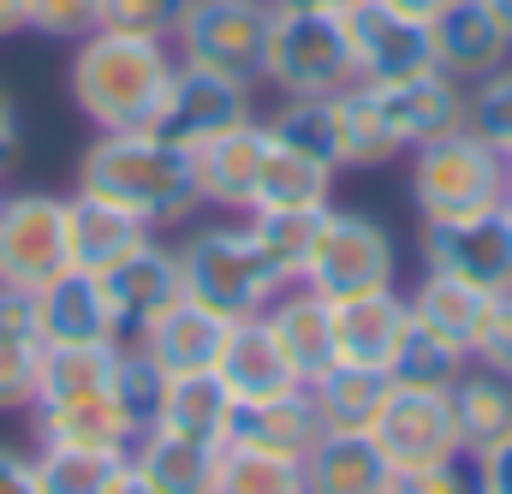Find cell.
<instances>
[{"mask_svg":"<svg viewBox=\"0 0 512 494\" xmlns=\"http://www.w3.org/2000/svg\"><path fill=\"white\" fill-rule=\"evenodd\" d=\"M268 131H274L280 143H292V149L328 161V167H346V120H340V96H292Z\"/></svg>","mask_w":512,"mask_h":494,"instance_id":"cell-35","label":"cell"},{"mask_svg":"<svg viewBox=\"0 0 512 494\" xmlns=\"http://www.w3.org/2000/svg\"><path fill=\"white\" fill-rule=\"evenodd\" d=\"M405 328H411V298H399L393 286L358 292V298H334V364L387 370Z\"/></svg>","mask_w":512,"mask_h":494,"instance_id":"cell-18","label":"cell"},{"mask_svg":"<svg viewBox=\"0 0 512 494\" xmlns=\"http://www.w3.org/2000/svg\"><path fill=\"white\" fill-rule=\"evenodd\" d=\"M215 494H304V459L262 453V447H239V441H221Z\"/></svg>","mask_w":512,"mask_h":494,"instance_id":"cell-36","label":"cell"},{"mask_svg":"<svg viewBox=\"0 0 512 494\" xmlns=\"http://www.w3.org/2000/svg\"><path fill=\"white\" fill-rule=\"evenodd\" d=\"M346 36H352V60H358V84H387V78H411L429 72V24L393 12L387 0H358L346 12Z\"/></svg>","mask_w":512,"mask_h":494,"instance_id":"cell-14","label":"cell"},{"mask_svg":"<svg viewBox=\"0 0 512 494\" xmlns=\"http://www.w3.org/2000/svg\"><path fill=\"white\" fill-rule=\"evenodd\" d=\"M310 393H316V411H322L328 429H358V435H370L376 411H382L387 393H393V375L364 370V364H328V370L310 381Z\"/></svg>","mask_w":512,"mask_h":494,"instance_id":"cell-33","label":"cell"},{"mask_svg":"<svg viewBox=\"0 0 512 494\" xmlns=\"http://www.w3.org/2000/svg\"><path fill=\"white\" fill-rule=\"evenodd\" d=\"M30 435L36 447H114L131 453L137 441V423L126 417V405L108 393H84V399H54V405H30Z\"/></svg>","mask_w":512,"mask_h":494,"instance_id":"cell-22","label":"cell"},{"mask_svg":"<svg viewBox=\"0 0 512 494\" xmlns=\"http://www.w3.org/2000/svg\"><path fill=\"white\" fill-rule=\"evenodd\" d=\"M328 209H334V203H322V209H251V215H245L256 250L268 256V268H274L280 286H298V280H304L310 250H316V233H322Z\"/></svg>","mask_w":512,"mask_h":494,"instance_id":"cell-32","label":"cell"},{"mask_svg":"<svg viewBox=\"0 0 512 494\" xmlns=\"http://www.w3.org/2000/svg\"><path fill=\"white\" fill-rule=\"evenodd\" d=\"M268 24H274V0H191L173 30V54L191 66L262 84Z\"/></svg>","mask_w":512,"mask_h":494,"instance_id":"cell-6","label":"cell"},{"mask_svg":"<svg viewBox=\"0 0 512 494\" xmlns=\"http://www.w3.org/2000/svg\"><path fill=\"white\" fill-rule=\"evenodd\" d=\"M393 274H399V250L382 221H370L358 209H328L316 250H310V268H304V286L334 304V298L382 292V286H393Z\"/></svg>","mask_w":512,"mask_h":494,"instance_id":"cell-7","label":"cell"},{"mask_svg":"<svg viewBox=\"0 0 512 494\" xmlns=\"http://www.w3.org/2000/svg\"><path fill=\"white\" fill-rule=\"evenodd\" d=\"M149 239H155V227H143L120 203L90 197V191L66 197V250H72V268L108 274V268H120L131 250H143Z\"/></svg>","mask_w":512,"mask_h":494,"instance_id":"cell-19","label":"cell"},{"mask_svg":"<svg viewBox=\"0 0 512 494\" xmlns=\"http://www.w3.org/2000/svg\"><path fill=\"white\" fill-rule=\"evenodd\" d=\"M387 6H393V12H405V18H423V24H429L447 0H387Z\"/></svg>","mask_w":512,"mask_h":494,"instance_id":"cell-49","label":"cell"},{"mask_svg":"<svg viewBox=\"0 0 512 494\" xmlns=\"http://www.w3.org/2000/svg\"><path fill=\"white\" fill-rule=\"evenodd\" d=\"M262 84H274L286 102L292 96H340L358 84L346 12H304V6H274L268 24V54H262Z\"/></svg>","mask_w":512,"mask_h":494,"instance_id":"cell-5","label":"cell"},{"mask_svg":"<svg viewBox=\"0 0 512 494\" xmlns=\"http://www.w3.org/2000/svg\"><path fill=\"white\" fill-rule=\"evenodd\" d=\"M471 364V352H459L453 340H441V334H429L417 316H411V328H405V340H399V352H393V364L387 375L399 381V387H453L459 375Z\"/></svg>","mask_w":512,"mask_h":494,"instance_id":"cell-37","label":"cell"},{"mask_svg":"<svg viewBox=\"0 0 512 494\" xmlns=\"http://www.w3.org/2000/svg\"><path fill=\"white\" fill-rule=\"evenodd\" d=\"M126 340H84V346H42L36 364V405L54 399H84V393H108L114 364H120Z\"/></svg>","mask_w":512,"mask_h":494,"instance_id":"cell-31","label":"cell"},{"mask_svg":"<svg viewBox=\"0 0 512 494\" xmlns=\"http://www.w3.org/2000/svg\"><path fill=\"white\" fill-rule=\"evenodd\" d=\"M173 66H179V54L161 36L90 30L84 42H72L66 90H72V108L96 131H143V125H155L161 102H167Z\"/></svg>","mask_w":512,"mask_h":494,"instance_id":"cell-2","label":"cell"},{"mask_svg":"<svg viewBox=\"0 0 512 494\" xmlns=\"http://www.w3.org/2000/svg\"><path fill=\"white\" fill-rule=\"evenodd\" d=\"M245 120H256L245 78H227V72L179 60L173 84H167V102H161V114H155L149 131H161L179 149H197V143H209V137H221V131H233V125H245Z\"/></svg>","mask_w":512,"mask_h":494,"instance_id":"cell-10","label":"cell"},{"mask_svg":"<svg viewBox=\"0 0 512 494\" xmlns=\"http://www.w3.org/2000/svg\"><path fill=\"white\" fill-rule=\"evenodd\" d=\"M102 286H108V304H114V316H120V334L131 340L149 316H161L173 298H185L179 250L161 245V239H149L143 250H131L120 268H108V274H102Z\"/></svg>","mask_w":512,"mask_h":494,"instance_id":"cell-21","label":"cell"},{"mask_svg":"<svg viewBox=\"0 0 512 494\" xmlns=\"http://www.w3.org/2000/svg\"><path fill=\"white\" fill-rule=\"evenodd\" d=\"M387 494H477V471L465 459H441V465H411L393 471Z\"/></svg>","mask_w":512,"mask_h":494,"instance_id":"cell-43","label":"cell"},{"mask_svg":"<svg viewBox=\"0 0 512 494\" xmlns=\"http://www.w3.org/2000/svg\"><path fill=\"white\" fill-rule=\"evenodd\" d=\"M507 155L477 137L471 125L435 137L417 149L411 161V203L417 221H465V215H489L507 209Z\"/></svg>","mask_w":512,"mask_h":494,"instance_id":"cell-3","label":"cell"},{"mask_svg":"<svg viewBox=\"0 0 512 494\" xmlns=\"http://www.w3.org/2000/svg\"><path fill=\"white\" fill-rule=\"evenodd\" d=\"M447 405H453V429H459V453H483L489 441L512 435V381L495 375L489 364H465V375L447 387Z\"/></svg>","mask_w":512,"mask_h":494,"instance_id":"cell-28","label":"cell"},{"mask_svg":"<svg viewBox=\"0 0 512 494\" xmlns=\"http://www.w3.org/2000/svg\"><path fill=\"white\" fill-rule=\"evenodd\" d=\"M36 364H42V346L36 340L0 334V417L36 405Z\"/></svg>","mask_w":512,"mask_h":494,"instance_id":"cell-42","label":"cell"},{"mask_svg":"<svg viewBox=\"0 0 512 494\" xmlns=\"http://www.w3.org/2000/svg\"><path fill=\"white\" fill-rule=\"evenodd\" d=\"M429 60L453 84H483L512 60V30L483 6V0H447L429 18Z\"/></svg>","mask_w":512,"mask_h":494,"instance_id":"cell-13","label":"cell"},{"mask_svg":"<svg viewBox=\"0 0 512 494\" xmlns=\"http://www.w3.org/2000/svg\"><path fill=\"white\" fill-rule=\"evenodd\" d=\"M227 411H233V393H227V381H221L215 370L167 375L149 429H173V435H191V441H215V447H221V435H227Z\"/></svg>","mask_w":512,"mask_h":494,"instance_id":"cell-29","label":"cell"},{"mask_svg":"<svg viewBox=\"0 0 512 494\" xmlns=\"http://www.w3.org/2000/svg\"><path fill=\"white\" fill-rule=\"evenodd\" d=\"M477 364H489L495 375L512 381V292H501L495 310H489V328H483V340H477Z\"/></svg>","mask_w":512,"mask_h":494,"instance_id":"cell-44","label":"cell"},{"mask_svg":"<svg viewBox=\"0 0 512 494\" xmlns=\"http://www.w3.org/2000/svg\"><path fill=\"white\" fill-rule=\"evenodd\" d=\"M215 465H221L215 441H191L173 429H143L131 441V471L155 494H215Z\"/></svg>","mask_w":512,"mask_h":494,"instance_id":"cell-25","label":"cell"},{"mask_svg":"<svg viewBox=\"0 0 512 494\" xmlns=\"http://www.w3.org/2000/svg\"><path fill=\"white\" fill-rule=\"evenodd\" d=\"M507 203H512V167H507Z\"/></svg>","mask_w":512,"mask_h":494,"instance_id":"cell-53","label":"cell"},{"mask_svg":"<svg viewBox=\"0 0 512 494\" xmlns=\"http://www.w3.org/2000/svg\"><path fill=\"white\" fill-rule=\"evenodd\" d=\"M18 149H24V114H18V102L0 90V173L18 161Z\"/></svg>","mask_w":512,"mask_h":494,"instance_id":"cell-47","label":"cell"},{"mask_svg":"<svg viewBox=\"0 0 512 494\" xmlns=\"http://www.w3.org/2000/svg\"><path fill=\"white\" fill-rule=\"evenodd\" d=\"M507 215H512V203H507Z\"/></svg>","mask_w":512,"mask_h":494,"instance_id":"cell-54","label":"cell"},{"mask_svg":"<svg viewBox=\"0 0 512 494\" xmlns=\"http://www.w3.org/2000/svg\"><path fill=\"white\" fill-rule=\"evenodd\" d=\"M358 90H364L376 125H382V137L393 143V155L399 149H423V143L459 131L465 125V108H471V90L453 84L435 66L429 72H411V78H387V84H358Z\"/></svg>","mask_w":512,"mask_h":494,"instance_id":"cell-9","label":"cell"},{"mask_svg":"<svg viewBox=\"0 0 512 494\" xmlns=\"http://www.w3.org/2000/svg\"><path fill=\"white\" fill-rule=\"evenodd\" d=\"M495 298H501V292H483V286H471V280H459V274L423 268V280H417V292H411V316H417L429 334H441V340H453L459 352L477 358V340H483V328H489Z\"/></svg>","mask_w":512,"mask_h":494,"instance_id":"cell-26","label":"cell"},{"mask_svg":"<svg viewBox=\"0 0 512 494\" xmlns=\"http://www.w3.org/2000/svg\"><path fill=\"white\" fill-rule=\"evenodd\" d=\"M465 125H471L477 137H489V143L512 161V66H501V72H495V78H483V84H471Z\"/></svg>","mask_w":512,"mask_h":494,"instance_id":"cell-39","label":"cell"},{"mask_svg":"<svg viewBox=\"0 0 512 494\" xmlns=\"http://www.w3.org/2000/svg\"><path fill=\"white\" fill-rule=\"evenodd\" d=\"M185 6H191V0H102V30H131V36H161V42H173Z\"/></svg>","mask_w":512,"mask_h":494,"instance_id":"cell-41","label":"cell"},{"mask_svg":"<svg viewBox=\"0 0 512 494\" xmlns=\"http://www.w3.org/2000/svg\"><path fill=\"white\" fill-rule=\"evenodd\" d=\"M322 429H328V423H322V411H316V393H310V381H298V387L268 393V399H233L227 435H221V441L304 459V453L322 441Z\"/></svg>","mask_w":512,"mask_h":494,"instance_id":"cell-16","label":"cell"},{"mask_svg":"<svg viewBox=\"0 0 512 494\" xmlns=\"http://www.w3.org/2000/svg\"><path fill=\"white\" fill-rule=\"evenodd\" d=\"M274 6H304V12H352L358 0H274Z\"/></svg>","mask_w":512,"mask_h":494,"instance_id":"cell-50","label":"cell"},{"mask_svg":"<svg viewBox=\"0 0 512 494\" xmlns=\"http://www.w3.org/2000/svg\"><path fill=\"white\" fill-rule=\"evenodd\" d=\"M114 494H155V489H149V483H143V477H137V471L126 465V477L114 483Z\"/></svg>","mask_w":512,"mask_h":494,"instance_id":"cell-51","label":"cell"},{"mask_svg":"<svg viewBox=\"0 0 512 494\" xmlns=\"http://www.w3.org/2000/svg\"><path fill=\"white\" fill-rule=\"evenodd\" d=\"M36 465V489L42 494H114V483L126 477L131 453L114 447H30Z\"/></svg>","mask_w":512,"mask_h":494,"instance_id":"cell-34","label":"cell"},{"mask_svg":"<svg viewBox=\"0 0 512 494\" xmlns=\"http://www.w3.org/2000/svg\"><path fill=\"white\" fill-rule=\"evenodd\" d=\"M370 441L382 447V459L393 471L411 465H441V459H465L459 453V429H453V405L441 387H399L387 393V405L370 423Z\"/></svg>","mask_w":512,"mask_h":494,"instance_id":"cell-11","label":"cell"},{"mask_svg":"<svg viewBox=\"0 0 512 494\" xmlns=\"http://www.w3.org/2000/svg\"><path fill=\"white\" fill-rule=\"evenodd\" d=\"M387 483L393 465L358 429H322V441L304 453V494H387Z\"/></svg>","mask_w":512,"mask_h":494,"instance_id":"cell-24","label":"cell"},{"mask_svg":"<svg viewBox=\"0 0 512 494\" xmlns=\"http://www.w3.org/2000/svg\"><path fill=\"white\" fill-rule=\"evenodd\" d=\"M24 30L48 42H84L102 30V0H24Z\"/></svg>","mask_w":512,"mask_h":494,"instance_id":"cell-40","label":"cell"},{"mask_svg":"<svg viewBox=\"0 0 512 494\" xmlns=\"http://www.w3.org/2000/svg\"><path fill=\"white\" fill-rule=\"evenodd\" d=\"M215 375L227 381V393H233V399H268V393L298 387V370L286 364V352H280V340H274V328H268L262 316L233 322L227 352H221Z\"/></svg>","mask_w":512,"mask_h":494,"instance_id":"cell-27","label":"cell"},{"mask_svg":"<svg viewBox=\"0 0 512 494\" xmlns=\"http://www.w3.org/2000/svg\"><path fill=\"white\" fill-rule=\"evenodd\" d=\"M262 161H268V125H233L209 143L191 149V173H197V197L209 209H227V215H251L256 203V179H262Z\"/></svg>","mask_w":512,"mask_h":494,"instance_id":"cell-17","label":"cell"},{"mask_svg":"<svg viewBox=\"0 0 512 494\" xmlns=\"http://www.w3.org/2000/svg\"><path fill=\"white\" fill-rule=\"evenodd\" d=\"M161 387H167V375H161V364L137 346V340H126L120 346V364H114V399L126 405V417L137 423V435L155 423V405H161Z\"/></svg>","mask_w":512,"mask_h":494,"instance_id":"cell-38","label":"cell"},{"mask_svg":"<svg viewBox=\"0 0 512 494\" xmlns=\"http://www.w3.org/2000/svg\"><path fill=\"white\" fill-rule=\"evenodd\" d=\"M334 173L340 167H328V161H316V155H304L268 131V161H262L251 209H322L334 197Z\"/></svg>","mask_w":512,"mask_h":494,"instance_id":"cell-30","label":"cell"},{"mask_svg":"<svg viewBox=\"0 0 512 494\" xmlns=\"http://www.w3.org/2000/svg\"><path fill=\"white\" fill-rule=\"evenodd\" d=\"M72 268L66 197L60 191H0V286L42 292Z\"/></svg>","mask_w":512,"mask_h":494,"instance_id":"cell-8","label":"cell"},{"mask_svg":"<svg viewBox=\"0 0 512 494\" xmlns=\"http://www.w3.org/2000/svg\"><path fill=\"white\" fill-rule=\"evenodd\" d=\"M179 280H185V298L245 322V316H262L280 292L268 256L256 250L245 215L239 221H215V227H197L179 239Z\"/></svg>","mask_w":512,"mask_h":494,"instance_id":"cell-4","label":"cell"},{"mask_svg":"<svg viewBox=\"0 0 512 494\" xmlns=\"http://www.w3.org/2000/svg\"><path fill=\"white\" fill-rule=\"evenodd\" d=\"M423 268L459 274L483 292H512V215H465V221H423Z\"/></svg>","mask_w":512,"mask_h":494,"instance_id":"cell-12","label":"cell"},{"mask_svg":"<svg viewBox=\"0 0 512 494\" xmlns=\"http://www.w3.org/2000/svg\"><path fill=\"white\" fill-rule=\"evenodd\" d=\"M36 310H42V346L126 340V334H120V316H114V304H108V286H102V274L66 268L60 280H48V286L36 292Z\"/></svg>","mask_w":512,"mask_h":494,"instance_id":"cell-20","label":"cell"},{"mask_svg":"<svg viewBox=\"0 0 512 494\" xmlns=\"http://www.w3.org/2000/svg\"><path fill=\"white\" fill-rule=\"evenodd\" d=\"M262 322L274 328L286 364L298 370V381H316V375L334 364V304L322 292H310L304 280L298 286H280L274 304L262 310Z\"/></svg>","mask_w":512,"mask_h":494,"instance_id":"cell-23","label":"cell"},{"mask_svg":"<svg viewBox=\"0 0 512 494\" xmlns=\"http://www.w3.org/2000/svg\"><path fill=\"white\" fill-rule=\"evenodd\" d=\"M471 471H477V494H512V435L471 453Z\"/></svg>","mask_w":512,"mask_h":494,"instance_id":"cell-45","label":"cell"},{"mask_svg":"<svg viewBox=\"0 0 512 494\" xmlns=\"http://www.w3.org/2000/svg\"><path fill=\"white\" fill-rule=\"evenodd\" d=\"M483 6H489V12H495V18L512 30V0H483Z\"/></svg>","mask_w":512,"mask_h":494,"instance_id":"cell-52","label":"cell"},{"mask_svg":"<svg viewBox=\"0 0 512 494\" xmlns=\"http://www.w3.org/2000/svg\"><path fill=\"white\" fill-rule=\"evenodd\" d=\"M227 334H233V316H221V310H209L197 298H173L131 340L161 364V375H197V370H215L221 364Z\"/></svg>","mask_w":512,"mask_h":494,"instance_id":"cell-15","label":"cell"},{"mask_svg":"<svg viewBox=\"0 0 512 494\" xmlns=\"http://www.w3.org/2000/svg\"><path fill=\"white\" fill-rule=\"evenodd\" d=\"M0 494H42L36 489V465H30V453L12 447V441H0Z\"/></svg>","mask_w":512,"mask_h":494,"instance_id":"cell-46","label":"cell"},{"mask_svg":"<svg viewBox=\"0 0 512 494\" xmlns=\"http://www.w3.org/2000/svg\"><path fill=\"white\" fill-rule=\"evenodd\" d=\"M90 197H108L131 209L143 227H179L203 209L197 197V173H191V149L167 143L161 131H96L90 149L78 155V185Z\"/></svg>","mask_w":512,"mask_h":494,"instance_id":"cell-1","label":"cell"},{"mask_svg":"<svg viewBox=\"0 0 512 494\" xmlns=\"http://www.w3.org/2000/svg\"><path fill=\"white\" fill-rule=\"evenodd\" d=\"M24 30V0H0V42Z\"/></svg>","mask_w":512,"mask_h":494,"instance_id":"cell-48","label":"cell"}]
</instances>
